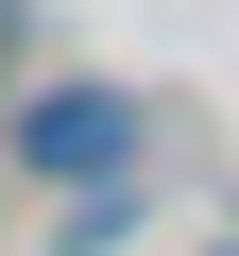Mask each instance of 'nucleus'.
<instances>
[{"mask_svg": "<svg viewBox=\"0 0 239 256\" xmlns=\"http://www.w3.org/2000/svg\"><path fill=\"white\" fill-rule=\"evenodd\" d=\"M0 52H18V0H0Z\"/></svg>", "mask_w": 239, "mask_h": 256, "instance_id": "nucleus-2", "label": "nucleus"}, {"mask_svg": "<svg viewBox=\"0 0 239 256\" xmlns=\"http://www.w3.org/2000/svg\"><path fill=\"white\" fill-rule=\"evenodd\" d=\"M18 154H34V171H120V154H137V102L68 86V102H34V120H18Z\"/></svg>", "mask_w": 239, "mask_h": 256, "instance_id": "nucleus-1", "label": "nucleus"}]
</instances>
